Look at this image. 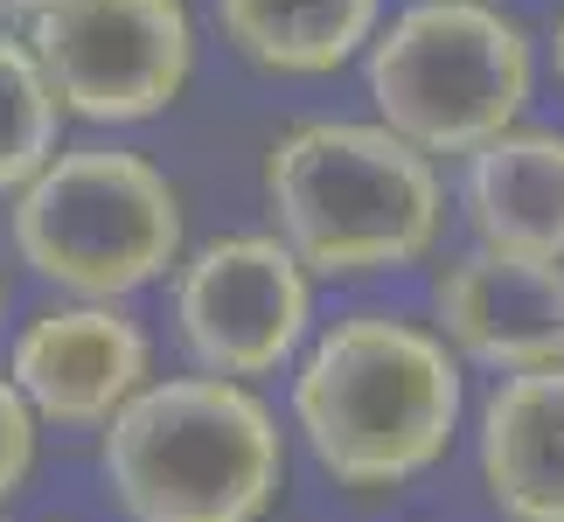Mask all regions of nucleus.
<instances>
[{"label":"nucleus","mask_w":564,"mask_h":522,"mask_svg":"<svg viewBox=\"0 0 564 522\" xmlns=\"http://www.w3.org/2000/svg\"><path fill=\"white\" fill-rule=\"evenodd\" d=\"M467 369L411 314L349 307L293 356V432L335 488L398 494L460 439Z\"/></svg>","instance_id":"nucleus-1"},{"label":"nucleus","mask_w":564,"mask_h":522,"mask_svg":"<svg viewBox=\"0 0 564 522\" xmlns=\"http://www.w3.org/2000/svg\"><path fill=\"white\" fill-rule=\"evenodd\" d=\"M272 237L307 279H383L425 265L446 230V188L419 146L377 119H300L265 146Z\"/></svg>","instance_id":"nucleus-2"},{"label":"nucleus","mask_w":564,"mask_h":522,"mask_svg":"<svg viewBox=\"0 0 564 522\" xmlns=\"http://www.w3.org/2000/svg\"><path fill=\"white\" fill-rule=\"evenodd\" d=\"M126 522H265L286 488V432L251 383L154 377L98 432Z\"/></svg>","instance_id":"nucleus-3"},{"label":"nucleus","mask_w":564,"mask_h":522,"mask_svg":"<svg viewBox=\"0 0 564 522\" xmlns=\"http://www.w3.org/2000/svg\"><path fill=\"white\" fill-rule=\"evenodd\" d=\"M8 237L21 265L63 300H126L182 265L188 209L154 154L77 140L8 195Z\"/></svg>","instance_id":"nucleus-4"},{"label":"nucleus","mask_w":564,"mask_h":522,"mask_svg":"<svg viewBox=\"0 0 564 522\" xmlns=\"http://www.w3.org/2000/svg\"><path fill=\"white\" fill-rule=\"evenodd\" d=\"M377 126L425 161H467L474 146L523 126L536 91L530 29L495 0H411L362 50Z\"/></svg>","instance_id":"nucleus-5"},{"label":"nucleus","mask_w":564,"mask_h":522,"mask_svg":"<svg viewBox=\"0 0 564 522\" xmlns=\"http://www.w3.org/2000/svg\"><path fill=\"white\" fill-rule=\"evenodd\" d=\"M56 112L84 126H140L182 105L195 77L188 0H50L29 29Z\"/></svg>","instance_id":"nucleus-6"},{"label":"nucleus","mask_w":564,"mask_h":522,"mask_svg":"<svg viewBox=\"0 0 564 522\" xmlns=\"http://www.w3.org/2000/svg\"><path fill=\"white\" fill-rule=\"evenodd\" d=\"M175 341L203 377L258 383L314 335V279L272 230H224L182 251L167 286Z\"/></svg>","instance_id":"nucleus-7"},{"label":"nucleus","mask_w":564,"mask_h":522,"mask_svg":"<svg viewBox=\"0 0 564 522\" xmlns=\"http://www.w3.org/2000/svg\"><path fill=\"white\" fill-rule=\"evenodd\" d=\"M8 383L35 425L105 432L126 398L154 383V341L119 300H50L14 328Z\"/></svg>","instance_id":"nucleus-8"},{"label":"nucleus","mask_w":564,"mask_h":522,"mask_svg":"<svg viewBox=\"0 0 564 522\" xmlns=\"http://www.w3.org/2000/svg\"><path fill=\"white\" fill-rule=\"evenodd\" d=\"M432 335H440L460 369H523L564 362V265L551 258H516V251H460L432 279Z\"/></svg>","instance_id":"nucleus-9"},{"label":"nucleus","mask_w":564,"mask_h":522,"mask_svg":"<svg viewBox=\"0 0 564 522\" xmlns=\"http://www.w3.org/2000/svg\"><path fill=\"white\" fill-rule=\"evenodd\" d=\"M474 460L502 522H564V362L495 377L474 425Z\"/></svg>","instance_id":"nucleus-10"},{"label":"nucleus","mask_w":564,"mask_h":522,"mask_svg":"<svg viewBox=\"0 0 564 522\" xmlns=\"http://www.w3.org/2000/svg\"><path fill=\"white\" fill-rule=\"evenodd\" d=\"M460 216L481 251L564 265V126H509L460 161Z\"/></svg>","instance_id":"nucleus-11"},{"label":"nucleus","mask_w":564,"mask_h":522,"mask_svg":"<svg viewBox=\"0 0 564 522\" xmlns=\"http://www.w3.org/2000/svg\"><path fill=\"white\" fill-rule=\"evenodd\" d=\"M216 29L265 77H335L383 29V0H209Z\"/></svg>","instance_id":"nucleus-12"},{"label":"nucleus","mask_w":564,"mask_h":522,"mask_svg":"<svg viewBox=\"0 0 564 522\" xmlns=\"http://www.w3.org/2000/svg\"><path fill=\"white\" fill-rule=\"evenodd\" d=\"M56 133H63V112L35 70L29 42L14 29H0V195H14L56 154Z\"/></svg>","instance_id":"nucleus-13"},{"label":"nucleus","mask_w":564,"mask_h":522,"mask_svg":"<svg viewBox=\"0 0 564 522\" xmlns=\"http://www.w3.org/2000/svg\"><path fill=\"white\" fill-rule=\"evenodd\" d=\"M35 446H42V425L35 411L21 404V390L0 377V502L21 494V481L35 474Z\"/></svg>","instance_id":"nucleus-14"},{"label":"nucleus","mask_w":564,"mask_h":522,"mask_svg":"<svg viewBox=\"0 0 564 522\" xmlns=\"http://www.w3.org/2000/svg\"><path fill=\"white\" fill-rule=\"evenodd\" d=\"M42 8H50V0H0V29H14V21L29 29V21H35Z\"/></svg>","instance_id":"nucleus-15"},{"label":"nucleus","mask_w":564,"mask_h":522,"mask_svg":"<svg viewBox=\"0 0 564 522\" xmlns=\"http://www.w3.org/2000/svg\"><path fill=\"white\" fill-rule=\"evenodd\" d=\"M551 77L564 84V8H557V21H551Z\"/></svg>","instance_id":"nucleus-16"},{"label":"nucleus","mask_w":564,"mask_h":522,"mask_svg":"<svg viewBox=\"0 0 564 522\" xmlns=\"http://www.w3.org/2000/svg\"><path fill=\"white\" fill-rule=\"evenodd\" d=\"M0 314H8V279H0Z\"/></svg>","instance_id":"nucleus-17"}]
</instances>
